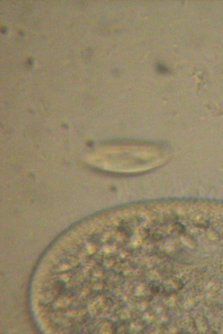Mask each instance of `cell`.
<instances>
[{"instance_id": "cell-1", "label": "cell", "mask_w": 223, "mask_h": 334, "mask_svg": "<svg viewBox=\"0 0 223 334\" xmlns=\"http://www.w3.org/2000/svg\"><path fill=\"white\" fill-rule=\"evenodd\" d=\"M173 228L178 233H184L186 231V228L184 226V225H183L181 223H180L179 222H175L174 223V225H173Z\"/></svg>"}, {"instance_id": "cell-2", "label": "cell", "mask_w": 223, "mask_h": 334, "mask_svg": "<svg viewBox=\"0 0 223 334\" xmlns=\"http://www.w3.org/2000/svg\"><path fill=\"white\" fill-rule=\"evenodd\" d=\"M152 239L153 240L155 241H160L162 239V236L158 233H154L152 236Z\"/></svg>"}, {"instance_id": "cell-3", "label": "cell", "mask_w": 223, "mask_h": 334, "mask_svg": "<svg viewBox=\"0 0 223 334\" xmlns=\"http://www.w3.org/2000/svg\"><path fill=\"white\" fill-rule=\"evenodd\" d=\"M151 291L152 294H158V292H159V287L157 286H155V285L153 286L151 289Z\"/></svg>"}]
</instances>
